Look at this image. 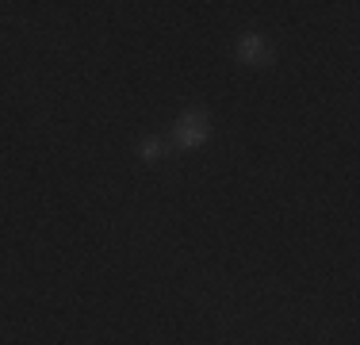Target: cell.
Wrapping results in <instances>:
<instances>
[{"mask_svg": "<svg viewBox=\"0 0 360 345\" xmlns=\"http://www.w3.org/2000/svg\"><path fill=\"white\" fill-rule=\"evenodd\" d=\"M161 153H165V142H161V138H146L142 142V158L146 161H158Z\"/></svg>", "mask_w": 360, "mask_h": 345, "instance_id": "obj_3", "label": "cell"}, {"mask_svg": "<svg viewBox=\"0 0 360 345\" xmlns=\"http://www.w3.org/2000/svg\"><path fill=\"white\" fill-rule=\"evenodd\" d=\"M269 46H264V39L261 34H242L238 39V62H245V65H264L269 62Z\"/></svg>", "mask_w": 360, "mask_h": 345, "instance_id": "obj_2", "label": "cell"}, {"mask_svg": "<svg viewBox=\"0 0 360 345\" xmlns=\"http://www.w3.org/2000/svg\"><path fill=\"white\" fill-rule=\"evenodd\" d=\"M207 134H211L207 111H184V115L176 119V127H173V142L180 146V150H195V146H203Z\"/></svg>", "mask_w": 360, "mask_h": 345, "instance_id": "obj_1", "label": "cell"}]
</instances>
